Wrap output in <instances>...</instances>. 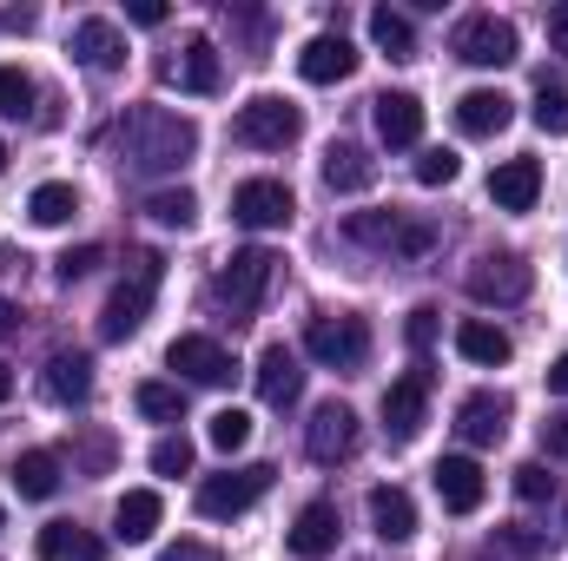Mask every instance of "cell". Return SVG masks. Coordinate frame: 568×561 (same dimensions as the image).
<instances>
[{
    "instance_id": "cell-1",
    "label": "cell",
    "mask_w": 568,
    "mask_h": 561,
    "mask_svg": "<svg viewBox=\"0 0 568 561\" xmlns=\"http://www.w3.org/2000/svg\"><path fill=\"white\" fill-rule=\"evenodd\" d=\"M120 145H126L133 172H179L199 152V126L179 120V113H165V106H140V113H126Z\"/></svg>"
},
{
    "instance_id": "cell-2",
    "label": "cell",
    "mask_w": 568,
    "mask_h": 561,
    "mask_svg": "<svg viewBox=\"0 0 568 561\" xmlns=\"http://www.w3.org/2000/svg\"><path fill=\"white\" fill-rule=\"evenodd\" d=\"M152 290H159V258L145 252V258H133V278L113 284V297H106V310H100V337H106V344H126V337L140 330L145 310H152Z\"/></svg>"
},
{
    "instance_id": "cell-3",
    "label": "cell",
    "mask_w": 568,
    "mask_h": 561,
    "mask_svg": "<svg viewBox=\"0 0 568 561\" xmlns=\"http://www.w3.org/2000/svg\"><path fill=\"white\" fill-rule=\"evenodd\" d=\"M344 238L351 245H371V252H397V258H424L436 245V232L404 218V212H351L344 218Z\"/></svg>"
},
{
    "instance_id": "cell-4",
    "label": "cell",
    "mask_w": 568,
    "mask_h": 561,
    "mask_svg": "<svg viewBox=\"0 0 568 561\" xmlns=\"http://www.w3.org/2000/svg\"><path fill=\"white\" fill-rule=\"evenodd\" d=\"M232 133L252 145V152H284V145L304 133V113H297L291 100H278V93H258V100H245V106H239Z\"/></svg>"
},
{
    "instance_id": "cell-5",
    "label": "cell",
    "mask_w": 568,
    "mask_h": 561,
    "mask_svg": "<svg viewBox=\"0 0 568 561\" xmlns=\"http://www.w3.org/2000/svg\"><path fill=\"white\" fill-rule=\"evenodd\" d=\"M304 350L324 364V370H364L371 364V324L364 317H317L304 330Z\"/></svg>"
},
{
    "instance_id": "cell-6",
    "label": "cell",
    "mask_w": 568,
    "mask_h": 561,
    "mask_svg": "<svg viewBox=\"0 0 568 561\" xmlns=\"http://www.w3.org/2000/svg\"><path fill=\"white\" fill-rule=\"evenodd\" d=\"M265 489H272V462H245V469L205 476V482H199V516H212V522H232V516H245V509H252Z\"/></svg>"
},
{
    "instance_id": "cell-7",
    "label": "cell",
    "mask_w": 568,
    "mask_h": 561,
    "mask_svg": "<svg viewBox=\"0 0 568 561\" xmlns=\"http://www.w3.org/2000/svg\"><path fill=\"white\" fill-rule=\"evenodd\" d=\"M272 272H278V258H272L265 245H245V252L225 258V272H219V297H225L239 317H252V310L265 304V290H272Z\"/></svg>"
},
{
    "instance_id": "cell-8",
    "label": "cell",
    "mask_w": 568,
    "mask_h": 561,
    "mask_svg": "<svg viewBox=\"0 0 568 561\" xmlns=\"http://www.w3.org/2000/svg\"><path fill=\"white\" fill-rule=\"evenodd\" d=\"M516 27L509 20H496V13H469L463 27H456V40H449V53L456 60H469V67H509L516 60Z\"/></svg>"
},
{
    "instance_id": "cell-9",
    "label": "cell",
    "mask_w": 568,
    "mask_h": 561,
    "mask_svg": "<svg viewBox=\"0 0 568 561\" xmlns=\"http://www.w3.org/2000/svg\"><path fill=\"white\" fill-rule=\"evenodd\" d=\"M529 284H536V272H529L516 252H489V258H476V272H469V297H476V304H523Z\"/></svg>"
},
{
    "instance_id": "cell-10",
    "label": "cell",
    "mask_w": 568,
    "mask_h": 561,
    "mask_svg": "<svg viewBox=\"0 0 568 561\" xmlns=\"http://www.w3.org/2000/svg\"><path fill=\"white\" fill-rule=\"evenodd\" d=\"M291 185L284 178H245L239 192H232V218L239 225H252V232H278V225H291Z\"/></svg>"
},
{
    "instance_id": "cell-11",
    "label": "cell",
    "mask_w": 568,
    "mask_h": 561,
    "mask_svg": "<svg viewBox=\"0 0 568 561\" xmlns=\"http://www.w3.org/2000/svg\"><path fill=\"white\" fill-rule=\"evenodd\" d=\"M424 417H429V370L417 364L410 377H397L384 390V429H390V442H417Z\"/></svg>"
},
{
    "instance_id": "cell-12",
    "label": "cell",
    "mask_w": 568,
    "mask_h": 561,
    "mask_svg": "<svg viewBox=\"0 0 568 561\" xmlns=\"http://www.w3.org/2000/svg\"><path fill=\"white\" fill-rule=\"evenodd\" d=\"M165 364L172 370H185L192 384H205V390H219V384H232V350L225 344H212V337H172V350H165Z\"/></svg>"
},
{
    "instance_id": "cell-13",
    "label": "cell",
    "mask_w": 568,
    "mask_h": 561,
    "mask_svg": "<svg viewBox=\"0 0 568 561\" xmlns=\"http://www.w3.org/2000/svg\"><path fill=\"white\" fill-rule=\"evenodd\" d=\"M297 73H304L311 86H337V80H351V73H357V47H351L344 33H317V40H304Z\"/></svg>"
},
{
    "instance_id": "cell-14",
    "label": "cell",
    "mask_w": 568,
    "mask_h": 561,
    "mask_svg": "<svg viewBox=\"0 0 568 561\" xmlns=\"http://www.w3.org/2000/svg\"><path fill=\"white\" fill-rule=\"evenodd\" d=\"M304 449H311V462H344V456L357 449V410H351V404H324V410L311 417Z\"/></svg>"
},
{
    "instance_id": "cell-15",
    "label": "cell",
    "mask_w": 568,
    "mask_h": 561,
    "mask_svg": "<svg viewBox=\"0 0 568 561\" xmlns=\"http://www.w3.org/2000/svg\"><path fill=\"white\" fill-rule=\"evenodd\" d=\"M509 120H516V100L496 93V86H469V93L456 100V126H463L469 140H496Z\"/></svg>"
},
{
    "instance_id": "cell-16",
    "label": "cell",
    "mask_w": 568,
    "mask_h": 561,
    "mask_svg": "<svg viewBox=\"0 0 568 561\" xmlns=\"http://www.w3.org/2000/svg\"><path fill=\"white\" fill-rule=\"evenodd\" d=\"M483 489H489V482H483V469H476L469 456H443V462H436V496H443L449 516H476V509H483Z\"/></svg>"
},
{
    "instance_id": "cell-17",
    "label": "cell",
    "mask_w": 568,
    "mask_h": 561,
    "mask_svg": "<svg viewBox=\"0 0 568 561\" xmlns=\"http://www.w3.org/2000/svg\"><path fill=\"white\" fill-rule=\"evenodd\" d=\"M456 429H463V442H503V436H509V397H503V390L463 397V404H456Z\"/></svg>"
},
{
    "instance_id": "cell-18",
    "label": "cell",
    "mask_w": 568,
    "mask_h": 561,
    "mask_svg": "<svg viewBox=\"0 0 568 561\" xmlns=\"http://www.w3.org/2000/svg\"><path fill=\"white\" fill-rule=\"evenodd\" d=\"M337 549V502H304L291 522V555L297 561H324Z\"/></svg>"
},
{
    "instance_id": "cell-19",
    "label": "cell",
    "mask_w": 568,
    "mask_h": 561,
    "mask_svg": "<svg viewBox=\"0 0 568 561\" xmlns=\"http://www.w3.org/2000/svg\"><path fill=\"white\" fill-rule=\"evenodd\" d=\"M73 60H80L87 73H113V67L126 60V33H120L113 20H80V27H73Z\"/></svg>"
},
{
    "instance_id": "cell-20",
    "label": "cell",
    "mask_w": 568,
    "mask_h": 561,
    "mask_svg": "<svg viewBox=\"0 0 568 561\" xmlns=\"http://www.w3.org/2000/svg\"><path fill=\"white\" fill-rule=\"evenodd\" d=\"M536 192H542V165H536V159H503V165L489 172V198H496V212H529Z\"/></svg>"
},
{
    "instance_id": "cell-21",
    "label": "cell",
    "mask_w": 568,
    "mask_h": 561,
    "mask_svg": "<svg viewBox=\"0 0 568 561\" xmlns=\"http://www.w3.org/2000/svg\"><path fill=\"white\" fill-rule=\"evenodd\" d=\"M377 140L384 145H417L424 140V100L417 93H377Z\"/></svg>"
},
{
    "instance_id": "cell-22",
    "label": "cell",
    "mask_w": 568,
    "mask_h": 561,
    "mask_svg": "<svg viewBox=\"0 0 568 561\" xmlns=\"http://www.w3.org/2000/svg\"><path fill=\"white\" fill-rule=\"evenodd\" d=\"M456 350H463L469 364H483V370H503L516 344H509L503 324H489V317H463V324H456Z\"/></svg>"
},
{
    "instance_id": "cell-23",
    "label": "cell",
    "mask_w": 568,
    "mask_h": 561,
    "mask_svg": "<svg viewBox=\"0 0 568 561\" xmlns=\"http://www.w3.org/2000/svg\"><path fill=\"white\" fill-rule=\"evenodd\" d=\"M40 384H47V397H53V404H67V410H73V404H87V397H93V364H87L80 350H53Z\"/></svg>"
},
{
    "instance_id": "cell-24",
    "label": "cell",
    "mask_w": 568,
    "mask_h": 561,
    "mask_svg": "<svg viewBox=\"0 0 568 561\" xmlns=\"http://www.w3.org/2000/svg\"><path fill=\"white\" fill-rule=\"evenodd\" d=\"M297 390H304L297 350H284V344H272V350L258 357V397H265L272 410H284V404H297Z\"/></svg>"
},
{
    "instance_id": "cell-25",
    "label": "cell",
    "mask_w": 568,
    "mask_h": 561,
    "mask_svg": "<svg viewBox=\"0 0 568 561\" xmlns=\"http://www.w3.org/2000/svg\"><path fill=\"white\" fill-rule=\"evenodd\" d=\"M371 529H377L384 542H410V536H417V502H410L397 482L371 489Z\"/></svg>"
},
{
    "instance_id": "cell-26",
    "label": "cell",
    "mask_w": 568,
    "mask_h": 561,
    "mask_svg": "<svg viewBox=\"0 0 568 561\" xmlns=\"http://www.w3.org/2000/svg\"><path fill=\"white\" fill-rule=\"evenodd\" d=\"M165 80H179L185 93H219V47L212 40H185L179 60L165 67Z\"/></svg>"
},
{
    "instance_id": "cell-27",
    "label": "cell",
    "mask_w": 568,
    "mask_h": 561,
    "mask_svg": "<svg viewBox=\"0 0 568 561\" xmlns=\"http://www.w3.org/2000/svg\"><path fill=\"white\" fill-rule=\"evenodd\" d=\"M371 178H377V159H371L364 145L337 140L331 152H324V185H331V192H364Z\"/></svg>"
},
{
    "instance_id": "cell-28",
    "label": "cell",
    "mask_w": 568,
    "mask_h": 561,
    "mask_svg": "<svg viewBox=\"0 0 568 561\" xmlns=\"http://www.w3.org/2000/svg\"><path fill=\"white\" fill-rule=\"evenodd\" d=\"M159 516H165V502H159L152 489H126L120 509H113V536H120V542H152V536H159Z\"/></svg>"
},
{
    "instance_id": "cell-29",
    "label": "cell",
    "mask_w": 568,
    "mask_h": 561,
    "mask_svg": "<svg viewBox=\"0 0 568 561\" xmlns=\"http://www.w3.org/2000/svg\"><path fill=\"white\" fill-rule=\"evenodd\" d=\"M40 561H106V542L87 536L80 522H47L40 529Z\"/></svg>"
},
{
    "instance_id": "cell-30",
    "label": "cell",
    "mask_w": 568,
    "mask_h": 561,
    "mask_svg": "<svg viewBox=\"0 0 568 561\" xmlns=\"http://www.w3.org/2000/svg\"><path fill=\"white\" fill-rule=\"evenodd\" d=\"M13 489H20L27 502H47V496L60 489V456H53V449H27V456L13 462Z\"/></svg>"
},
{
    "instance_id": "cell-31",
    "label": "cell",
    "mask_w": 568,
    "mask_h": 561,
    "mask_svg": "<svg viewBox=\"0 0 568 561\" xmlns=\"http://www.w3.org/2000/svg\"><path fill=\"white\" fill-rule=\"evenodd\" d=\"M80 212V192L67 185V178H47V185H33V198H27V218L33 225H67Z\"/></svg>"
},
{
    "instance_id": "cell-32",
    "label": "cell",
    "mask_w": 568,
    "mask_h": 561,
    "mask_svg": "<svg viewBox=\"0 0 568 561\" xmlns=\"http://www.w3.org/2000/svg\"><path fill=\"white\" fill-rule=\"evenodd\" d=\"M371 40H377L390 60H410V53H417V33H410V20H404L397 7H377V13H371Z\"/></svg>"
},
{
    "instance_id": "cell-33",
    "label": "cell",
    "mask_w": 568,
    "mask_h": 561,
    "mask_svg": "<svg viewBox=\"0 0 568 561\" xmlns=\"http://www.w3.org/2000/svg\"><path fill=\"white\" fill-rule=\"evenodd\" d=\"M529 120H536L549 140H568V86L542 80V86H536V106H529Z\"/></svg>"
},
{
    "instance_id": "cell-34",
    "label": "cell",
    "mask_w": 568,
    "mask_h": 561,
    "mask_svg": "<svg viewBox=\"0 0 568 561\" xmlns=\"http://www.w3.org/2000/svg\"><path fill=\"white\" fill-rule=\"evenodd\" d=\"M133 404H140L145 422H179L185 417V390H179V384H140Z\"/></svg>"
},
{
    "instance_id": "cell-35",
    "label": "cell",
    "mask_w": 568,
    "mask_h": 561,
    "mask_svg": "<svg viewBox=\"0 0 568 561\" xmlns=\"http://www.w3.org/2000/svg\"><path fill=\"white\" fill-rule=\"evenodd\" d=\"M145 212H152L159 225H172V232H185V225L199 218V198H192L185 185H172V192H152V198H145Z\"/></svg>"
},
{
    "instance_id": "cell-36",
    "label": "cell",
    "mask_w": 568,
    "mask_h": 561,
    "mask_svg": "<svg viewBox=\"0 0 568 561\" xmlns=\"http://www.w3.org/2000/svg\"><path fill=\"white\" fill-rule=\"evenodd\" d=\"M33 113V73L0 67V120H27Z\"/></svg>"
},
{
    "instance_id": "cell-37",
    "label": "cell",
    "mask_w": 568,
    "mask_h": 561,
    "mask_svg": "<svg viewBox=\"0 0 568 561\" xmlns=\"http://www.w3.org/2000/svg\"><path fill=\"white\" fill-rule=\"evenodd\" d=\"M205 436H212V449H225V456H232V449H245V442H252V417H245V410H219V417L205 422Z\"/></svg>"
},
{
    "instance_id": "cell-38",
    "label": "cell",
    "mask_w": 568,
    "mask_h": 561,
    "mask_svg": "<svg viewBox=\"0 0 568 561\" xmlns=\"http://www.w3.org/2000/svg\"><path fill=\"white\" fill-rule=\"evenodd\" d=\"M152 469H159V476H185V469H192V442H185V436H159V442H152Z\"/></svg>"
},
{
    "instance_id": "cell-39",
    "label": "cell",
    "mask_w": 568,
    "mask_h": 561,
    "mask_svg": "<svg viewBox=\"0 0 568 561\" xmlns=\"http://www.w3.org/2000/svg\"><path fill=\"white\" fill-rule=\"evenodd\" d=\"M456 165H463V159H456L449 145H429L424 159H417V185H449V178H456Z\"/></svg>"
},
{
    "instance_id": "cell-40",
    "label": "cell",
    "mask_w": 568,
    "mask_h": 561,
    "mask_svg": "<svg viewBox=\"0 0 568 561\" xmlns=\"http://www.w3.org/2000/svg\"><path fill=\"white\" fill-rule=\"evenodd\" d=\"M516 496H523V502H542V496H556V476H549L542 462H523V469H516Z\"/></svg>"
},
{
    "instance_id": "cell-41",
    "label": "cell",
    "mask_w": 568,
    "mask_h": 561,
    "mask_svg": "<svg viewBox=\"0 0 568 561\" xmlns=\"http://www.w3.org/2000/svg\"><path fill=\"white\" fill-rule=\"evenodd\" d=\"M404 337H410V350L424 357L429 344H436V304H417V310H410V324H404Z\"/></svg>"
},
{
    "instance_id": "cell-42",
    "label": "cell",
    "mask_w": 568,
    "mask_h": 561,
    "mask_svg": "<svg viewBox=\"0 0 568 561\" xmlns=\"http://www.w3.org/2000/svg\"><path fill=\"white\" fill-rule=\"evenodd\" d=\"M93 265H100V245H80V252H67V258H60L53 272H60V284H73V278H87Z\"/></svg>"
},
{
    "instance_id": "cell-43",
    "label": "cell",
    "mask_w": 568,
    "mask_h": 561,
    "mask_svg": "<svg viewBox=\"0 0 568 561\" xmlns=\"http://www.w3.org/2000/svg\"><path fill=\"white\" fill-rule=\"evenodd\" d=\"M542 442H549V456H568V410L542 422Z\"/></svg>"
},
{
    "instance_id": "cell-44",
    "label": "cell",
    "mask_w": 568,
    "mask_h": 561,
    "mask_svg": "<svg viewBox=\"0 0 568 561\" xmlns=\"http://www.w3.org/2000/svg\"><path fill=\"white\" fill-rule=\"evenodd\" d=\"M549 47L568 53V0H562V7H549Z\"/></svg>"
},
{
    "instance_id": "cell-45",
    "label": "cell",
    "mask_w": 568,
    "mask_h": 561,
    "mask_svg": "<svg viewBox=\"0 0 568 561\" xmlns=\"http://www.w3.org/2000/svg\"><path fill=\"white\" fill-rule=\"evenodd\" d=\"M159 561H219V549H205V542H179V549H165Z\"/></svg>"
},
{
    "instance_id": "cell-46",
    "label": "cell",
    "mask_w": 568,
    "mask_h": 561,
    "mask_svg": "<svg viewBox=\"0 0 568 561\" xmlns=\"http://www.w3.org/2000/svg\"><path fill=\"white\" fill-rule=\"evenodd\" d=\"M133 20H140V27H159V20H165V7H159V0H133Z\"/></svg>"
},
{
    "instance_id": "cell-47",
    "label": "cell",
    "mask_w": 568,
    "mask_h": 561,
    "mask_svg": "<svg viewBox=\"0 0 568 561\" xmlns=\"http://www.w3.org/2000/svg\"><path fill=\"white\" fill-rule=\"evenodd\" d=\"M549 390H556V397H568V357H556V364H549Z\"/></svg>"
},
{
    "instance_id": "cell-48",
    "label": "cell",
    "mask_w": 568,
    "mask_h": 561,
    "mask_svg": "<svg viewBox=\"0 0 568 561\" xmlns=\"http://www.w3.org/2000/svg\"><path fill=\"white\" fill-rule=\"evenodd\" d=\"M13 330H20V310H13V304H7V297H0V344H7V337H13Z\"/></svg>"
},
{
    "instance_id": "cell-49",
    "label": "cell",
    "mask_w": 568,
    "mask_h": 561,
    "mask_svg": "<svg viewBox=\"0 0 568 561\" xmlns=\"http://www.w3.org/2000/svg\"><path fill=\"white\" fill-rule=\"evenodd\" d=\"M7 390H13V370H7V364H0V404H7Z\"/></svg>"
},
{
    "instance_id": "cell-50",
    "label": "cell",
    "mask_w": 568,
    "mask_h": 561,
    "mask_svg": "<svg viewBox=\"0 0 568 561\" xmlns=\"http://www.w3.org/2000/svg\"><path fill=\"white\" fill-rule=\"evenodd\" d=\"M0 172H7V145H0Z\"/></svg>"
},
{
    "instance_id": "cell-51",
    "label": "cell",
    "mask_w": 568,
    "mask_h": 561,
    "mask_svg": "<svg viewBox=\"0 0 568 561\" xmlns=\"http://www.w3.org/2000/svg\"><path fill=\"white\" fill-rule=\"evenodd\" d=\"M0 522H7V516H0Z\"/></svg>"
}]
</instances>
